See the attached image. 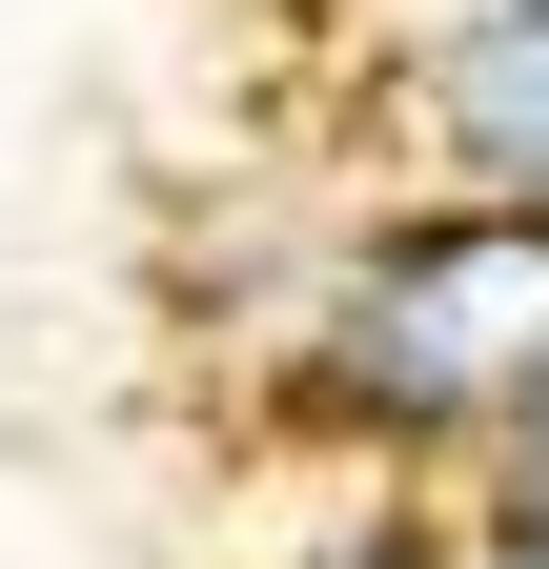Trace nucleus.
<instances>
[{
	"mask_svg": "<svg viewBox=\"0 0 549 569\" xmlns=\"http://www.w3.org/2000/svg\"><path fill=\"white\" fill-rule=\"evenodd\" d=\"M549 367V203L489 183H407L387 224H347L286 326H264V427L306 468H468L509 427V387Z\"/></svg>",
	"mask_w": 549,
	"mask_h": 569,
	"instance_id": "f257e3e1",
	"label": "nucleus"
},
{
	"mask_svg": "<svg viewBox=\"0 0 549 569\" xmlns=\"http://www.w3.org/2000/svg\"><path fill=\"white\" fill-rule=\"evenodd\" d=\"M387 122L428 183L549 203V0H407L387 21Z\"/></svg>",
	"mask_w": 549,
	"mask_h": 569,
	"instance_id": "f03ea898",
	"label": "nucleus"
},
{
	"mask_svg": "<svg viewBox=\"0 0 549 569\" xmlns=\"http://www.w3.org/2000/svg\"><path fill=\"white\" fill-rule=\"evenodd\" d=\"M264 569H468V509H428V488H347V509H326L306 549H264Z\"/></svg>",
	"mask_w": 549,
	"mask_h": 569,
	"instance_id": "7ed1b4c3",
	"label": "nucleus"
},
{
	"mask_svg": "<svg viewBox=\"0 0 549 569\" xmlns=\"http://www.w3.org/2000/svg\"><path fill=\"white\" fill-rule=\"evenodd\" d=\"M468 529H549V367L509 387V427L468 448Z\"/></svg>",
	"mask_w": 549,
	"mask_h": 569,
	"instance_id": "20e7f679",
	"label": "nucleus"
},
{
	"mask_svg": "<svg viewBox=\"0 0 549 569\" xmlns=\"http://www.w3.org/2000/svg\"><path fill=\"white\" fill-rule=\"evenodd\" d=\"M468 569H549V529H468Z\"/></svg>",
	"mask_w": 549,
	"mask_h": 569,
	"instance_id": "39448f33",
	"label": "nucleus"
}]
</instances>
